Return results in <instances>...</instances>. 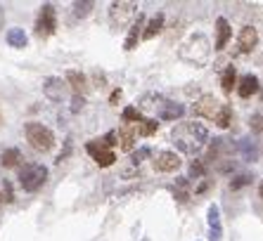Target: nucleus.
I'll list each match as a JSON object with an SVG mask.
<instances>
[{
  "label": "nucleus",
  "instance_id": "f257e3e1",
  "mask_svg": "<svg viewBox=\"0 0 263 241\" xmlns=\"http://www.w3.org/2000/svg\"><path fill=\"white\" fill-rule=\"evenodd\" d=\"M171 142L176 145V149L183 151V154H197V151H202L204 145L209 142V128L204 126V123H197V120L178 123L171 130Z\"/></svg>",
  "mask_w": 263,
  "mask_h": 241
},
{
  "label": "nucleus",
  "instance_id": "f03ea898",
  "mask_svg": "<svg viewBox=\"0 0 263 241\" xmlns=\"http://www.w3.org/2000/svg\"><path fill=\"white\" fill-rule=\"evenodd\" d=\"M178 57L190 67L202 69L209 64V57H211V43L204 33H192V36H187V41L180 43Z\"/></svg>",
  "mask_w": 263,
  "mask_h": 241
},
{
  "label": "nucleus",
  "instance_id": "7ed1b4c3",
  "mask_svg": "<svg viewBox=\"0 0 263 241\" xmlns=\"http://www.w3.org/2000/svg\"><path fill=\"white\" fill-rule=\"evenodd\" d=\"M138 111H147V114H154L159 120H176V118H183L185 114V107L183 104L173 102V99H166L164 95H145L138 104Z\"/></svg>",
  "mask_w": 263,
  "mask_h": 241
},
{
  "label": "nucleus",
  "instance_id": "20e7f679",
  "mask_svg": "<svg viewBox=\"0 0 263 241\" xmlns=\"http://www.w3.org/2000/svg\"><path fill=\"white\" fill-rule=\"evenodd\" d=\"M24 135H26V142L36 151H50L55 147V133L48 126H43V123H33V120L26 123Z\"/></svg>",
  "mask_w": 263,
  "mask_h": 241
},
{
  "label": "nucleus",
  "instance_id": "39448f33",
  "mask_svg": "<svg viewBox=\"0 0 263 241\" xmlns=\"http://www.w3.org/2000/svg\"><path fill=\"white\" fill-rule=\"evenodd\" d=\"M48 180V168L43 163H24L19 168V185L24 192H38Z\"/></svg>",
  "mask_w": 263,
  "mask_h": 241
},
{
  "label": "nucleus",
  "instance_id": "423d86ee",
  "mask_svg": "<svg viewBox=\"0 0 263 241\" xmlns=\"http://www.w3.org/2000/svg\"><path fill=\"white\" fill-rule=\"evenodd\" d=\"M55 29H57V12L50 3H45V5L41 7L38 19H36V36L38 38H50L52 33H55Z\"/></svg>",
  "mask_w": 263,
  "mask_h": 241
},
{
  "label": "nucleus",
  "instance_id": "0eeeda50",
  "mask_svg": "<svg viewBox=\"0 0 263 241\" xmlns=\"http://www.w3.org/2000/svg\"><path fill=\"white\" fill-rule=\"evenodd\" d=\"M220 109H223V102H220L218 97L202 95L195 102V107H192V114L199 116V118H206V120H216V116L220 114Z\"/></svg>",
  "mask_w": 263,
  "mask_h": 241
},
{
  "label": "nucleus",
  "instance_id": "6e6552de",
  "mask_svg": "<svg viewBox=\"0 0 263 241\" xmlns=\"http://www.w3.org/2000/svg\"><path fill=\"white\" fill-rule=\"evenodd\" d=\"M138 5L135 3H111L109 5V24L114 29H123L135 17Z\"/></svg>",
  "mask_w": 263,
  "mask_h": 241
},
{
  "label": "nucleus",
  "instance_id": "1a4fd4ad",
  "mask_svg": "<svg viewBox=\"0 0 263 241\" xmlns=\"http://www.w3.org/2000/svg\"><path fill=\"white\" fill-rule=\"evenodd\" d=\"M86 149H88V154L95 158V163H98L100 168H109L111 163L117 161V154L104 145L102 139H92V142H88Z\"/></svg>",
  "mask_w": 263,
  "mask_h": 241
},
{
  "label": "nucleus",
  "instance_id": "9d476101",
  "mask_svg": "<svg viewBox=\"0 0 263 241\" xmlns=\"http://www.w3.org/2000/svg\"><path fill=\"white\" fill-rule=\"evenodd\" d=\"M154 170H157V173H176L178 168H180V156H178L176 151H159V154H157V156H154Z\"/></svg>",
  "mask_w": 263,
  "mask_h": 241
},
{
  "label": "nucleus",
  "instance_id": "9b49d317",
  "mask_svg": "<svg viewBox=\"0 0 263 241\" xmlns=\"http://www.w3.org/2000/svg\"><path fill=\"white\" fill-rule=\"evenodd\" d=\"M256 45H258V31L254 26H242L237 36V50L242 54H249L256 50Z\"/></svg>",
  "mask_w": 263,
  "mask_h": 241
},
{
  "label": "nucleus",
  "instance_id": "f8f14e48",
  "mask_svg": "<svg viewBox=\"0 0 263 241\" xmlns=\"http://www.w3.org/2000/svg\"><path fill=\"white\" fill-rule=\"evenodd\" d=\"M43 92L48 99H52V102H62V99L67 97V83L62 78H55V76H52V78H45Z\"/></svg>",
  "mask_w": 263,
  "mask_h": 241
},
{
  "label": "nucleus",
  "instance_id": "ddd939ff",
  "mask_svg": "<svg viewBox=\"0 0 263 241\" xmlns=\"http://www.w3.org/2000/svg\"><path fill=\"white\" fill-rule=\"evenodd\" d=\"M223 239V223H220V211L218 206H209V241H220Z\"/></svg>",
  "mask_w": 263,
  "mask_h": 241
},
{
  "label": "nucleus",
  "instance_id": "4468645a",
  "mask_svg": "<svg viewBox=\"0 0 263 241\" xmlns=\"http://www.w3.org/2000/svg\"><path fill=\"white\" fill-rule=\"evenodd\" d=\"M126 126L133 130L135 139H138V137H149V135H154L157 130H159L157 118H142V120H138V123H126Z\"/></svg>",
  "mask_w": 263,
  "mask_h": 241
},
{
  "label": "nucleus",
  "instance_id": "2eb2a0df",
  "mask_svg": "<svg viewBox=\"0 0 263 241\" xmlns=\"http://www.w3.org/2000/svg\"><path fill=\"white\" fill-rule=\"evenodd\" d=\"M233 38V29L228 24L226 17H218L216 19V48L214 50H226V45L230 43Z\"/></svg>",
  "mask_w": 263,
  "mask_h": 241
},
{
  "label": "nucleus",
  "instance_id": "dca6fc26",
  "mask_svg": "<svg viewBox=\"0 0 263 241\" xmlns=\"http://www.w3.org/2000/svg\"><path fill=\"white\" fill-rule=\"evenodd\" d=\"M142 29H145V14H138L128 31V36H126L123 50H135V45H138V41H140V36H142Z\"/></svg>",
  "mask_w": 263,
  "mask_h": 241
},
{
  "label": "nucleus",
  "instance_id": "f3484780",
  "mask_svg": "<svg viewBox=\"0 0 263 241\" xmlns=\"http://www.w3.org/2000/svg\"><path fill=\"white\" fill-rule=\"evenodd\" d=\"M258 92V78L254 76V73H247V76H242L237 83V95L242 97V99H249L251 95H256Z\"/></svg>",
  "mask_w": 263,
  "mask_h": 241
},
{
  "label": "nucleus",
  "instance_id": "a211bd4d",
  "mask_svg": "<svg viewBox=\"0 0 263 241\" xmlns=\"http://www.w3.org/2000/svg\"><path fill=\"white\" fill-rule=\"evenodd\" d=\"M161 29H164V12H157L149 22L145 24V29H142V41H152V38H157L161 33Z\"/></svg>",
  "mask_w": 263,
  "mask_h": 241
},
{
  "label": "nucleus",
  "instance_id": "6ab92c4d",
  "mask_svg": "<svg viewBox=\"0 0 263 241\" xmlns=\"http://www.w3.org/2000/svg\"><path fill=\"white\" fill-rule=\"evenodd\" d=\"M230 151V145H228L223 137H216L214 142H211V149H209V156H206V161H211V163H218V161H223V158H228L226 154Z\"/></svg>",
  "mask_w": 263,
  "mask_h": 241
},
{
  "label": "nucleus",
  "instance_id": "aec40b11",
  "mask_svg": "<svg viewBox=\"0 0 263 241\" xmlns=\"http://www.w3.org/2000/svg\"><path fill=\"white\" fill-rule=\"evenodd\" d=\"M64 83H67V88H71L76 95H83L88 88V81L81 71H67V81H64Z\"/></svg>",
  "mask_w": 263,
  "mask_h": 241
},
{
  "label": "nucleus",
  "instance_id": "412c9836",
  "mask_svg": "<svg viewBox=\"0 0 263 241\" xmlns=\"http://www.w3.org/2000/svg\"><path fill=\"white\" fill-rule=\"evenodd\" d=\"M117 145L121 147L123 151H133V147H135V135H133V130H130L128 126H123L121 130L117 133Z\"/></svg>",
  "mask_w": 263,
  "mask_h": 241
},
{
  "label": "nucleus",
  "instance_id": "4be33fe9",
  "mask_svg": "<svg viewBox=\"0 0 263 241\" xmlns=\"http://www.w3.org/2000/svg\"><path fill=\"white\" fill-rule=\"evenodd\" d=\"M26 43H29V38H26L24 29H10L7 31V45H10V48L22 50V48H26Z\"/></svg>",
  "mask_w": 263,
  "mask_h": 241
},
{
  "label": "nucleus",
  "instance_id": "5701e85b",
  "mask_svg": "<svg viewBox=\"0 0 263 241\" xmlns=\"http://www.w3.org/2000/svg\"><path fill=\"white\" fill-rule=\"evenodd\" d=\"M0 163H3V168H17L19 163H22V151L19 149H5L0 154Z\"/></svg>",
  "mask_w": 263,
  "mask_h": 241
},
{
  "label": "nucleus",
  "instance_id": "b1692460",
  "mask_svg": "<svg viewBox=\"0 0 263 241\" xmlns=\"http://www.w3.org/2000/svg\"><path fill=\"white\" fill-rule=\"evenodd\" d=\"M235 85H237V71H235V67H228L223 71V76H220V88H223L226 95H230Z\"/></svg>",
  "mask_w": 263,
  "mask_h": 241
},
{
  "label": "nucleus",
  "instance_id": "393cba45",
  "mask_svg": "<svg viewBox=\"0 0 263 241\" xmlns=\"http://www.w3.org/2000/svg\"><path fill=\"white\" fill-rule=\"evenodd\" d=\"M239 151H242V156L247 158V161H256L258 156V149H256V142L254 139H239Z\"/></svg>",
  "mask_w": 263,
  "mask_h": 241
},
{
  "label": "nucleus",
  "instance_id": "a878e982",
  "mask_svg": "<svg viewBox=\"0 0 263 241\" xmlns=\"http://www.w3.org/2000/svg\"><path fill=\"white\" fill-rule=\"evenodd\" d=\"M176 199L183 201V204L190 199V180L187 177H178L176 180Z\"/></svg>",
  "mask_w": 263,
  "mask_h": 241
},
{
  "label": "nucleus",
  "instance_id": "bb28decb",
  "mask_svg": "<svg viewBox=\"0 0 263 241\" xmlns=\"http://www.w3.org/2000/svg\"><path fill=\"white\" fill-rule=\"evenodd\" d=\"M214 123L218 128H223V130H226V128H230V123H233V109L228 107V104H223V109H220V114L216 116Z\"/></svg>",
  "mask_w": 263,
  "mask_h": 241
},
{
  "label": "nucleus",
  "instance_id": "cd10ccee",
  "mask_svg": "<svg viewBox=\"0 0 263 241\" xmlns=\"http://www.w3.org/2000/svg\"><path fill=\"white\" fill-rule=\"evenodd\" d=\"M73 17L76 19H83L88 17V14L92 12V7H95V3H90V0H83V3H73Z\"/></svg>",
  "mask_w": 263,
  "mask_h": 241
},
{
  "label": "nucleus",
  "instance_id": "c85d7f7f",
  "mask_svg": "<svg viewBox=\"0 0 263 241\" xmlns=\"http://www.w3.org/2000/svg\"><path fill=\"white\" fill-rule=\"evenodd\" d=\"M142 118H145V116H142L135 107H126V109H123V120H126V123H138V120H142Z\"/></svg>",
  "mask_w": 263,
  "mask_h": 241
},
{
  "label": "nucleus",
  "instance_id": "c756f323",
  "mask_svg": "<svg viewBox=\"0 0 263 241\" xmlns=\"http://www.w3.org/2000/svg\"><path fill=\"white\" fill-rule=\"evenodd\" d=\"M204 173H206V166L204 161H192L190 163V175L195 180H204Z\"/></svg>",
  "mask_w": 263,
  "mask_h": 241
},
{
  "label": "nucleus",
  "instance_id": "7c9ffc66",
  "mask_svg": "<svg viewBox=\"0 0 263 241\" xmlns=\"http://www.w3.org/2000/svg\"><path fill=\"white\" fill-rule=\"evenodd\" d=\"M247 185H251V175H237L235 180H230V189H233V192L247 187Z\"/></svg>",
  "mask_w": 263,
  "mask_h": 241
},
{
  "label": "nucleus",
  "instance_id": "2f4dec72",
  "mask_svg": "<svg viewBox=\"0 0 263 241\" xmlns=\"http://www.w3.org/2000/svg\"><path fill=\"white\" fill-rule=\"evenodd\" d=\"M3 192H5V196H3V199L5 201H14V192H12V185H10V182H3Z\"/></svg>",
  "mask_w": 263,
  "mask_h": 241
},
{
  "label": "nucleus",
  "instance_id": "473e14b6",
  "mask_svg": "<svg viewBox=\"0 0 263 241\" xmlns=\"http://www.w3.org/2000/svg\"><path fill=\"white\" fill-rule=\"evenodd\" d=\"M147 154H149V149H147V147H142L140 151H135V154H133V166H138V163H140Z\"/></svg>",
  "mask_w": 263,
  "mask_h": 241
},
{
  "label": "nucleus",
  "instance_id": "72a5a7b5",
  "mask_svg": "<svg viewBox=\"0 0 263 241\" xmlns=\"http://www.w3.org/2000/svg\"><path fill=\"white\" fill-rule=\"evenodd\" d=\"M83 104H86V99H83L81 95H76V97H73V107H71V111H81V109H83Z\"/></svg>",
  "mask_w": 263,
  "mask_h": 241
},
{
  "label": "nucleus",
  "instance_id": "f704fd0d",
  "mask_svg": "<svg viewBox=\"0 0 263 241\" xmlns=\"http://www.w3.org/2000/svg\"><path fill=\"white\" fill-rule=\"evenodd\" d=\"M254 128H256V130H263V118L261 116H254Z\"/></svg>",
  "mask_w": 263,
  "mask_h": 241
},
{
  "label": "nucleus",
  "instance_id": "c9c22d12",
  "mask_svg": "<svg viewBox=\"0 0 263 241\" xmlns=\"http://www.w3.org/2000/svg\"><path fill=\"white\" fill-rule=\"evenodd\" d=\"M119 97H121V90H114V95H111V102H117Z\"/></svg>",
  "mask_w": 263,
  "mask_h": 241
},
{
  "label": "nucleus",
  "instance_id": "e433bc0d",
  "mask_svg": "<svg viewBox=\"0 0 263 241\" xmlns=\"http://www.w3.org/2000/svg\"><path fill=\"white\" fill-rule=\"evenodd\" d=\"M258 196H261V201H263V182H261V187H258Z\"/></svg>",
  "mask_w": 263,
  "mask_h": 241
},
{
  "label": "nucleus",
  "instance_id": "4c0bfd02",
  "mask_svg": "<svg viewBox=\"0 0 263 241\" xmlns=\"http://www.w3.org/2000/svg\"><path fill=\"white\" fill-rule=\"evenodd\" d=\"M0 126H3V111H0Z\"/></svg>",
  "mask_w": 263,
  "mask_h": 241
},
{
  "label": "nucleus",
  "instance_id": "58836bf2",
  "mask_svg": "<svg viewBox=\"0 0 263 241\" xmlns=\"http://www.w3.org/2000/svg\"><path fill=\"white\" fill-rule=\"evenodd\" d=\"M0 204H3V194H0Z\"/></svg>",
  "mask_w": 263,
  "mask_h": 241
}]
</instances>
